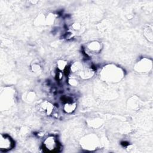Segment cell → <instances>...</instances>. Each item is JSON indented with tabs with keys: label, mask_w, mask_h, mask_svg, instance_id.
I'll return each instance as SVG.
<instances>
[{
	"label": "cell",
	"mask_w": 153,
	"mask_h": 153,
	"mask_svg": "<svg viewBox=\"0 0 153 153\" xmlns=\"http://www.w3.org/2000/svg\"><path fill=\"white\" fill-rule=\"evenodd\" d=\"M43 146L44 149L50 152L56 151L59 148L58 140L55 137L52 136L48 137L44 140Z\"/></svg>",
	"instance_id": "6da1fadb"
},
{
	"label": "cell",
	"mask_w": 153,
	"mask_h": 153,
	"mask_svg": "<svg viewBox=\"0 0 153 153\" xmlns=\"http://www.w3.org/2000/svg\"><path fill=\"white\" fill-rule=\"evenodd\" d=\"M14 146V142L7 134H2L0 139V149L1 151H7Z\"/></svg>",
	"instance_id": "7a4b0ae2"
}]
</instances>
